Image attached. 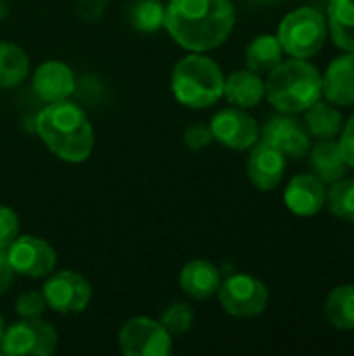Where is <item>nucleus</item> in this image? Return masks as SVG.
<instances>
[{
  "instance_id": "obj_7",
  "label": "nucleus",
  "mask_w": 354,
  "mask_h": 356,
  "mask_svg": "<svg viewBox=\"0 0 354 356\" xmlns=\"http://www.w3.org/2000/svg\"><path fill=\"white\" fill-rule=\"evenodd\" d=\"M217 294L223 311L238 319L261 315L269 302V292L265 284L248 273H234L227 280H221Z\"/></svg>"
},
{
  "instance_id": "obj_16",
  "label": "nucleus",
  "mask_w": 354,
  "mask_h": 356,
  "mask_svg": "<svg viewBox=\"0 0 354 356\" xmlns=\"http://www.w3.org/2000/svg\"><path fill=\"white\" fill-rule=\"evenodd\" d=\"M323 81V96L328 102L338 106H353L354 104V52H346L334 58L321 77Z\"/></svg>"
},
{
  "instance_id": "obj_21",
  "label": "nucleus",
  "mask_w": 354,
  "mask_h": 356,
  "mask_svg": "<svg viewBox=\"0 0 354 356\" xmlns=\"http://www.w3.org/2000/svg\"><path fill=\"white\" fill-rule=\"evenodd\" d=\"M325 317L328 321L342 332L354 330V284L338 286L325 298Z\"/></svg>"
},
{
  "instance_id": "obj_2",
  "label": "nucleus",
  "mask_w": 354,
  "mask_h": 356,
  "mask_svg": "<svg viewBox=\"0 0 354 356\" xmlns=\"http://www.w3.org/2000/svg\"><path fill=\"white\" fill-rule=\"evenodd\" d=\"M35 131L46 148L65 163H83L94 150L92 123L69 98L48 102L35 117Z\"/></svg>"
},
{
  "instance_id": "obj_31",
  "label": "nucleus",
  "mask_w": 354,
  "mask_h": 356,
  "mask_svg": "<svg viewBox=\"0 0 354 356\" xmlns=\"http://www.w3.org/2000/svg\"><path fill=\"white\" fill-rule=\"evenodd\" d=\"M340 150H342V156H344V163L348 167L354 169V115L348 119L344 131H342V138H340Z\"/></svg>"
},
{
  "instance_id": "obj_26",
  "label": "nucleus",
  "mask_w": 354,
  "mask_h": 356,
  "mask_svg": "<svg viewBox=\"0 0 354 356\" xmlns=\"http://www.w3.org/2000/svg\"><path fill=\"white\" fill-rule=\"evenodd\" d=\"M330 211L344 221H354V179H338L325 194Z\"/></svg>"
},
{
  "instance_id": "obj_23",
  "label": "nucleus",
  "mask_w": 354,
  "mask_h": 356,
  "mask_svg": "<svg viewBox=\"0 0 354 356\" xmlns=\"http://www.w3.org/2000/svg\"><path fill=\"white\" fill-rule=\"evenodd\" d=\"M29 73V58L23 48L0 42V92L19 86Z\"/></svg>"
},
{
  "instance_id": "obj_27",
  "label": "nucleus",
  "mask_w": 354,
  "mask_h": 356,
  "mask_svg": "<svg viewBox=\"0 0 354 356\" xmlns=\"http://www.w3.org/2000/svg\"><path fill=\"white\" fill-rule=\"evenodd\" d=\"M161 323L171 336H184L194 325V311L186 302H173L163 311Z\"/></svg>"
},
{
  "instance_id": "obj_13",
  "label": "nucleus",
  "mask_w": 354,
  "mask_h": 356,
  "mask_svg": "<svg viewBox=\"0 0 354 356\" xmlns=\"http://www.w3.org/2000/svg\"><path fill=\"white\" fill-rule=\"evenodd\" d=\"M286 171V154L280 152L277 148L269 146L267 142H257L252 146V152L248 156L246 173L248 179L261 190L269 192L280 186L282 177Z\"/></svg>"
},
{
  "instance_id": "obj_17",
  "label": "nucleus",
  "mask_w": 354,
  "mask_h": 356,
  "mask_svg": "<svg viewBox=\"0 0 354 356\" xmlns=\"http://www.w3.org/2000/svg\"><path fill=\"white\" fill-rule=\"evenodd\" d=\"M221 271L204 259H194L184 265L179 273V288L194 300H209L219 292Z\"/></svg>"
},
{
  "instance_id": "obj_32",
  "label": "nucleus",
  "mask_w": 354,
  "mask_h": 356,
  "mask_svg": "<svg viewBox=\"0 0 354 356\" xmlns=\"http://www.w3.org/2000/svg\"><path fill=\"white\" fill-rule=\"evenodd\" d=\"M104 4H106V0H79L77 13L88 21H96L104 13Z\"/></svg>"
},
{
  "instance_id": "obj_18",
  "label": "nucleus",
  "mask_w": 354,
  "mask_h": 356,
  "mask_svg": "<svg viewBox=\"0 0 354 356\" xmlns=\"http://www.w3.org/2000/svg\"><path fill=\"white\" fill-rule=\"evenodd\" d=\"M223 96L238 108H252L265 98V81L250 69L234 71L223 81Z\"/></svg>"
},
{
  "instance_id": "obj_3",
  "label": "nucleus",
  "mask_w": 354,
  "mask_h": 356,
  "mask_svg": "<svg viewBox=\"0 0 354 356\" xmlns=\"http://www.w3.org/2000/svg\"><path fill=\"white\" fill-rule=\"evenodd\" d=\"M265 96L280 113H303L311 108L323 96L321 73L307 63V58L282 60L269 71L265 81Z\"/></svg>"
},
{
  "instance_id": "obj_6",
  "label": "nucleus",
  "mask_w": 354,
  "mask_h": 356,
  "mask_svg": "<svg viewBox=\"0 0 354 356\" xmlns=\"http://www.w3.org/2000/svg\"><path fill=\"white\" fill-rule=\"evenodd\" d=\"M56 330L40 317H21V321L4 327L0 353L6 356H48L56 350Z\"/></svg>"
},
{
  "instance_id": "obj_28",
  "label": "nucleus",
  "mask_w": 354,
  "mask_h": 356,
  "mask_svg": "<svg viewBox=\"0 0 354 356\" xmlns=\"http://www.w3.org/2000/svg\"><path fill=\"white\" fill-rule=\"evenodd\" d=\"M48 309L46 305V298H44V292H38V290H29V292H23L17 296L15 300V313L19 317H42V313Z\"/></svg>"
},
{
  "instance_id": "obj_11",
  "label": "nucleus",
  "mask_w": 354,
  "mask_h": 356,
  "mask_svg": "<svg viewBox=\"0 0 354 356\" xmlns=\"http://www.w3.org/2000/svg\"><path fill=\"white\" fill-rule=\"evenodd\" d=\"M213 140L232 148V150H248L259 142V125L257 121L238 106L223 108L211 119Z\"/></svg>"
},
{
  "instance_id": "obj_30",
  "label": "nucleus",
  "mask_w": 354,
  "mask_h": 356,
  "mask_svg": "<svg viewBox=\"0 0 354 356\" xmlns=\"http://www.w3.org/2000/svg\"><path fill=\"white\" fill-rule=\"evenodd\" d=\"M184 142L192 150H202L213 142V131H211L209 125H202V123L192 125V127H188L184 131Z\"/></svg>"
},
{
  "instance_id": "obj_15",
  "label": "nucleus",
  "mask_w": 354,
  "mask_h": 356,
  "mask_svg": "<svg viewBox=\"0 0 354 356\" xmlns=\"http://www.w3.org/2000/svg\"><path fill=\"white\" fill-rule=\"evenodd\" d=\"M284 202L290 213L298 217H313L325 204V188L317 175L300 173L294 175L284 192Z\"/></svg>"
},
{
  "instance_id": "obj_19",
  "label": "nucleus",
  "mask_w": 354,
  "mask_h": 356,
  "mask_svg": "<svg viewBox=\"0 0 354 356\" xmlns=\"http://www.w3.org/2000/svg\"><path fill=\"white\" fill-rule=\"evenodd\" d=\"M311 165L321 181L334 184L344 177L346 163L340 150V144L334 142V138L319 140L311 150Z\"/></svg>"
},
{
  "instance_id": "obj_9",
  "label": "nucleus",
  "mask_w": 354,
  "mask_h": 356,
  "mask_svg": "<svg viewBox=\"0 0 354 356\" xmlns=\"http://www.w3.org/2000/svg\"><path fill=\"white\" fill-rule=\"evenodd\" d=\"M48 309L58 315H75L88 309L92 300L90 282L77 271H58L42 288Z\"/></svg>"
},
{
  "instance_id": "obj_5",
  "label": "nucleus",
  "mask_w": 354,
  "mask_h": 356,
  "mask_svg": "<svg viewBox=\"0 0 354 356\" xmlns=\"http://www.w3.org/2000/svg\"><path fill=\"white\" fill-rule=\"evenodd\" d=\"M325 17L313 6H303L288 13L277 29V40L284 52L294 58H309L317 54L325 44Z\"/></svg>"
},
{
  "instance_id": "obj_1",
  "label": "nucleus",
  "mask_w": 354,
  "mask_h": 356,
  "mask_svg": "<svg viewBox=\"0 0 354 356\" xmlns=\"http://www.w3.org/2000/svg\"><path fill=\"white\" fill-rule=\"evenodd\" d=\"M236 25L230 0H169L165 4V29L190 52H207L221 46Z\"/></svg>"
},
{
  "instance_id": "obj_34",
  "label": "nucleus",
  "mask_w": 354,
  "mask_h": 356,
  "mask_svg": "<svg viewBox=\"0 0 354 356\" xmlns=\"http://www.w3.org/2000/svg\"><path fill=\"white\" fill-rule=\"evenodd\" d=\"M4 319H2V315H0V342H2V334H4Z\"/></svg>"
},
{
  "instance_id": "obj_8",
  "label": "nucleus",
  "mask_w": 354,
  "mask_h": 356,
  "mask_svg": "<svg viewBox=\"0 0 354 356\" xmlns=\"http://www.w3.org/2000/svg\"><path fill=\"white\" fill-rule=\"evenodd\" d=\"M173 336L161 321L131 317L119 330V350L125 356H167L173 350Z\"/></svg>"
},
{
  "instance_id": "obj_10",
  "label": "nucleus",
  "mask_w": 354,
  "mask_h": 356,
  "mask_svg": "<svg viewBox=\"0 0 354 356\" xmlns=\"http://www.w3.org/2000/svg\"><path fill=\"white\" fill-rule=\"evenodd\" d=\"M4 252L13 271L25 277H46L56 267L54 248L35 236H17Z\"/></svg>"
},
{
  "instance_id": "obj_4",
  "label": "nucleus",
  "mask_w": 354,
  "mask_h": 356,
  "mask_svg": "<svg viewBox=\"0 0 354 356\" xmlns=\"http://www.w3.org/2000/svg\"><path fill=\"white\" fill-rule=\"evenodd\" d=\"M223 71L202 52L184 56L171 73V90L179 104L190 108H209L223 96Z\"/></svg>"
},
{
  "instance_id": "obj_12",
  "label": "nucleus",
  "mask_w": 354,
  "mask_h": 356,
  "mask_svg": "<svg viewBox=\"0 0 354 356\" xmlns=\"http://www.w3.org/2000/svg\"><path fill=\"white\" fill-rule=\"evenodd\" d=\"M263 142L269 146L277 148L286 156L300 159L309 152L311 148V136L309 129L296 119L290 117L288 113L271 117L265 127H263Z\"/></svg>"
},
{
  "instance_id": "obj_20",
  "label": "nucleus",
  "mask_w": 354,
  "mask_h": 356,
  "mask_svg": "<svg viewBox=\"0 0 354 356\" xmlns=\"http://www.w3.org/2000/svg\"><path fill=\"white\" fill-rule=\"evenodd\" d=\"M282 54L284 48L277 40V35L271 33H263L257 35L244 52L246 58V67L255 73H269L273 67H277L282 63Z\"/></svg>"
},
{
  "instance_id": "obj_22",
  "label": "nucleus",
  "mask_w": 354,
  "mask_h": 356,
  "mask_svg": "<svg viewBox=\"0 0 354 356\" xmlns=\"http://www.w3.org/2000/svg\"><path fill=\"white\" fill-rule=\"evenodd\" d=\"M330 33L338 48L354 52V0H330Z\"/></svg>"
},
{
  "instance_id": "obj_29",
  "label": "nucleus",
  "mask_w": 354,
  "mask_h": 356,
  "mask_svg": "<svg viewBox=\"0 0 354 356\" xmlns=\"http://www.w3.org/2000/svg\"><path fill=\"white\" fill-rule=\"evenodd\" d=\"M17 236H19V215L10 207L0 204V250H6Z\"/></svg>"
},
{
  "instance_id": "obj_24",
  "label": "nucleus",
  "mask_w": 354,
  "mask_h": 356,
  "mask_svg": "<svg viewBox=\"0 0 354 356\" xmlns=\"http://www.w3.org/2000/svg\"><path fill=\"white\" fill-rule=\"evenodd\" d=\"M307 129L319 140L336 138L342 129V113L328 102H315L307 108Z\"/></svg>"
},
{
  "instance_id": "obj_35",
  "label": "nucleus",
  "mask_w": 354,
  "mask_h": 356,
  "mask_svg": "<svg viewBox=\"0 0 354 356\" xmlns=\"http://www.w3.org/2000/svg\"><path fill=\"white\" fill-rule=\"evenodd\" d=\"M255 2H259V4H273V2H280V0H255Z\"/></svg>"
},
{
  "instance_id": "obj_25",
  "label": "nucleus",
  "mask_w": 354,
  "mask_h": 356,
  "mask_svg": "<svg viewBox=\"0 0 354 356\" xmlns=\"http://www.w3.org/2000/svg\"><path fill=\"white\" fill-rule=\"evenodd\" d=\"M127 19L138 31H159L165 25V4L161 0H136L129 6Z\"/></svg>"
},
{
  "instance_id": "obj_14",
  "label": "nucleus",
  "mask_w": 354,
  "mask_h": 356,
  "mask_svg": "<svg viewBox=\"0 0 354 356\" xmlns=\"http://www.w3.org/2000/svg\"><path fill=\"white\" fill-rule=\"evenodd\" d=\"M31 88L46 104L67 100L75 92V73L61 60H46L35 69Z\"/></svg>"
},
{
  "instance_id": "obj_33",
  "label": "nucleus",
  "mask_w": 354,
  "mask_h": 356,
  "mask_svg": "<svg viewBox=\"0 0 354 356\" xmlns=\"http://www.w3.org/2000/svg\"><path fill=\"white\" fill-rule=\"evenodd\" d=\"M13 277H15V271H13V267H10V263L6 259V252L0 250V296L6 294V290L10 288Z\"/></svg>"
}]
</instances>
